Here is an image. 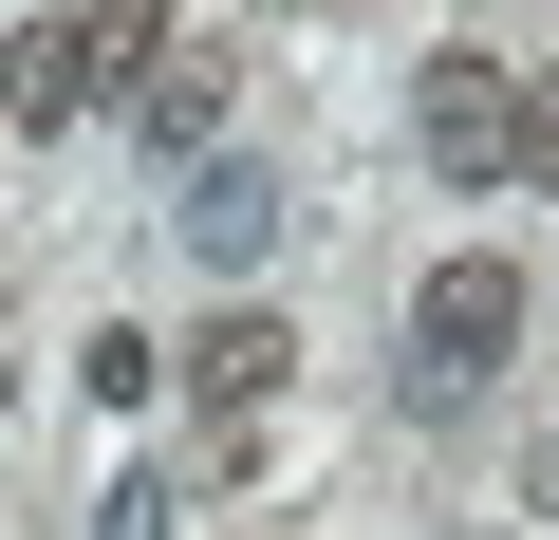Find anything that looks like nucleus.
<instances>
[{
	"label": "nucleus",
	"instance_id": "f257e3e1",
	"mask_svg": "<svg viewBox=\"0 0 559 540\" xmlns=\"http://www.w3.org/2000/svg\"><path fill=\"white\" fill-rule=\"evenodd\" d=\"M150 57H168V0H75V20H38L20 57H0V131H75V112H112Z\"/></svg>",
	"mask_w": 559,
	"mask_h": 540
},
{
	"label": "nucleus",
	"instance_id": "f03ea898",
	"mask_svg": "<svg viewBox=\"0 0 559 540\" xmlns=\"http://www.w3.org/2000/svg\"><path fill=\"white\" fill-rule=\"evenodd\" d=\"M411 336H429V392H485V373L522 355V261H503V242L429 261V299H411Z\"/></svg>",
	"mask_w": 559,
	"mask_h": 540
},
{
	"label": "nucleus",
	"instance_id": "7ed1b4c3",
	"mask_svg": "<svg viewBox=\"0 0 559 540\" xmlns=\"http://www.w3.org/2000/svg\"><path fill=\"white\" fill-rule=\"evenodd\" d=\"M411 149H429L448 187H503V149H522V75H503V57H429V75H411Z\"/></svg>",
	"mask_w": 559,
	"mask_h": 540
},
{
	"label": "nucleus",
	"instance_id": "20e7f679",
	"mask_svg": "<svg viewBox=\"0 0 559 540\" xmlns=\"http://www.w3.org/2000/svg\"><path fill=\"white\" fill-rule=\"evenodd\" d=\"M168 242H187V261H205V280H242V261H261V242H280V187H261V168H242V149H205V168H187V187H168Z\"/></svg>",
	"mask_w": 559,
	"mask_h": 540
},
{
	"label": "nucleus",
	"instance_id": "39448f33",
	"mask_svg": "<svg viewBox=\"0 0 559 540\" xmlns=\"http://www.w3.org/2000/svg\"><path fill=\"white\" fill-rule=\"evenodd\" d=\"M280 373H299V336H280V317H261V299H224V317H205V336H187V392H205V410H261V392H280Z\"/></svg>",
	"mask_w": 559,
	"mask_h": 540
},
{
	"label": "nucleus",
	"instance_id": "423d86ee",
	"mask_svg": "<svg viewBox=\"0 0 559 540\" xmlns=\"http://www.w3.org/2000/svg\"><path fill=\"white\" fill-rule=\"evenodd\" d=\"M131 131H150L168 168H205V131H224V75H205V57H150V75H131Z\"/></svg>",
	"mask_w": 559,
	"mask_h": 540
},
{
	"label": "nucleus",
	"instance_id": "0eeeda50",
	"mask_svg": "<svg viewBox=\"0 0 559 540\" xmlns=\"http://www.w3.org/2000/svg\"><path fill=\"white\" fill-rule=\"evenodd\" d=\"M503 187H559V57L522 75V149H503Z\"/></svg>",
	"mask_w": 559,
	"mask_h": 540
},
{
	"label": "nucleus",
	"instance_id": "6e6552de",
	"mask_svg": "<svg viewBox=\"0 0 559 540\" xmlns=\"http://www.w3.org/2000/svg\"><path fill=\"white\" fill-rule=\"evenodd\" d=\"M94 540H168V484H112V503H94Z\"/></svg>",
	"mask_w": 559,
	"mask_h": 540
},
{
	"label": "nucleus",
	"instance_id": "1a4fd4ad",
	"mask_svg": "<svg viewBox=\"0 0 559 540\" xmlns=\"http://www.w3.org/2000/svg\"><path fill=\"white\" fill-rule=\"evenodd\" d=\"M540 503H559V447H540Z\"/></svg>",
	"mask_w": 559,
	"mask_h": 540
}]
</instances>
